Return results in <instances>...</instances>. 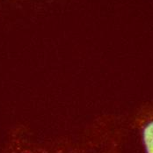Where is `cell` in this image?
Segmentation results:
<instances>
[{
  "mask_svg": "<svg viewBox=\"0 0 153 153\" xmlns=\"http://www.w3.org/2000/svg\"><path fill=\"white\" fill-rule=\"evenodd\" d=\"M144 153H153V103L143 107L135 119Z\"/></svg>",
  "mask_w": 153,
  "mask_h": 153,
  "instance_id": "cell-2",
  "label": "cell"
},
{
  "mask_svg": "<svg viewBox=\"0 0 153 153\" xmlns=\"http://www.w3.org/2000/svg\"><path fill=\"white\" fill-rule=\"evenodd\" d=\"M125 128L115 114L96 117L77 133L38 140L21 129L15 130L4 153H122Z\"/></svg>",
  "mask_w": 153,
  "mask_h": 153,
  "instance_id": "cell-1",
  "label": "cell"
}]
</instances>
